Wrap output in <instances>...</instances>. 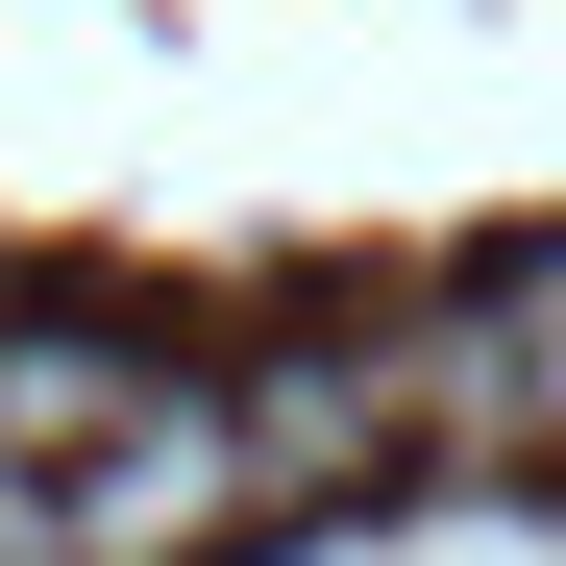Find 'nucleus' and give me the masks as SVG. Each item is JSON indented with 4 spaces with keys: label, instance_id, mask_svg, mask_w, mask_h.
Masks as SVG:
<instances>
[{
    "label": "nucleus",
    "instance_id": "1",
    "mask_svg": "<svg viewBox=\"0 0 566 566\" xmlns=\"http://www.w3.org/2000/svg\"><path fill=\"white\" fill-rule=\"evenodd\" d=\"M222 542H271V468H247L222 369H172L99 468H50V566H222Z\"/></svg>",
    "mask_w": 566,
    "mask_h": 566
},
{
    "label": "nucleus",
    "instance_id": "2",
    "mask_svg": "<svg viewBox=\"0 0 566 566\" xmlns=\"http://www.w3.org/2000/svg\"><path fill=\"white\" fill-rule=\"evenodd\" d=\"M222 395H247V468H271V517H345L369 468H419V419H395V345H247Z\"/></svg>",
    "mask_w": 566,
    "mask_h": 566
}]
</instances>
